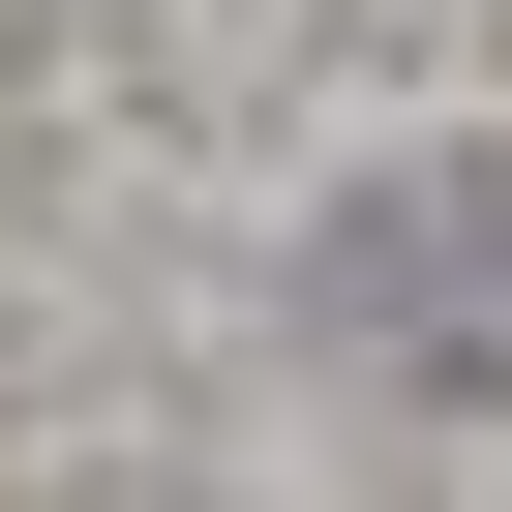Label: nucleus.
Instances as JSON below:
<instances>
[{"label":"nucleus","mask_w":512,"mask_h":512,"mask_svg":"<svg viewBox=\"0 0 512 512\" xmlns=\"http://www.w3.org/2000/svg\"><path fill=\"white\" fill-rule=\"evenodd\" d=\"M422 332H452V362H512V181H452V211H422Z\"/></svg>","instance_id":"1"}]
</instances>
